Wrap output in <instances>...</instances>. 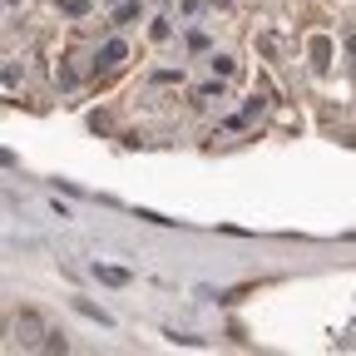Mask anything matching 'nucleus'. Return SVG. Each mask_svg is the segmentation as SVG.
<instances>
[{
  "label": "nucleus",
  "mask_w": 356,
  "mask_h": 356,
  "mask_svg": "<svg viewBox=\"0 0 356 356\" xmlns=\"http://www.w3.org/2000/svg\"><path fill=\"white\" fill-rule=\"evenodd\" d=\"M139 15H144V6H139V0H129V6H119V10H114V25H134Z\"/></svg>",
  "instance_id": "nucleus-5"
},
{
  "label": "nucleus",
  "mask_w": 356,
  "mask_h": 356,
  "mask_svg": "<svg viewBox=\"0 0 356 356\" xmlns=\"http://www.w3.org/2000/svg\"><path fill=\"white\" fill-rule=\"evenodd\" d=\"M10 337L20 341V346H44V337H50V327H44V317H40V312H15V317H10Z\"/></svg>",
  "instance_id": "nucleus-1"
},
{
  "label": "nucleus",
  "mask_w": 356,
  "mask_h": 356,
  "mask_svg": "<svg viewBox=\"0 0 356 356\" xmlns=\"http://www.w3.org/2000/svg\"><path fill=\"white\" fill-rule=\"evenodd\" d=\"M149 35H154V40H168V35H173V25H168V20H163V15H159V20H154V30H149Z\"/></svg>",
  "instance_id": "nucleus-10"
},
{
  "label": "nucleus",
  "mask_w": 356,
  "mask_h": 356,
  "mask_svg": "<svg viewBox=\"0 0 356 356\" xmlns=\"http://www.w3.org/2000/svg\"><path fill=\"white\" fill-rule=\"evenodd\" d=\"M40 351H70V341H65V332H50V337H44V346Z\"/></svg>",
  "instance_id": "nucleus-8"
},
{
  "label": "nucleus",
  "mask_w": 356,
  "mask_h": 356,
  "mask_svg": "<svg viewBox=\"0 0 356 356\" xmlns=\"http://www.w3.org/2000/svg\"><path fill=\"white\" fill-rule=\"evenodd\" d=\"M346 55H356V30H351V35H346Z\"/></svg>",
  "instance_id": "nucleus-12"
},
{
  "label": "nucleus",
  "mask_w": 356,
  "mask_h": 356,
  "mask_svg": "<svg viewBox=\"0 0 356 356\" xmlns=\"http://www.w3.org/2000/svg\"><path fill=\"white\" fill-rule=\"evenodd\" d=\"M95 277H99L104 287H129V282H134L129 267H114V262H95Z\"/></svg>",
  "instance_id": "nucleus-2"
},
{
  "label": "nucleus",
  "mask_w": 356,
  "mask_h": 356,
  "mask_svg": "<svg viewBox=\"0 0 356 356\" xmlns=\"http://www.w3.org/2000/svg\"><path fill=\"white\" fill-rule=\"evenodd\" d=\"M327 55H332V40L327 35H312V65H327Z\"/></svg>",
  "instance_id": "nucleus-6"
},
{
  "label": "nucleus",
  "mask_w": 356,
  "mask_h": 356,
  "mask_svg": "<svg viewBox=\"0 0 356 356\" xmlns=\"http://www.w3.org/2000/svg\"><path fill=\"white\" fill-rule=\"evenodd\" d=\"M55 79H60V84H65V89H74V84H79V74H74V70H70V65H60V70H55Z\"/></svg>",
  "instance_id": "nucleus-9"
},
{
  "label": "nucleus",
  "mask_w": 356,
  "mask_h": 356,
  "mask_svg": "<svg viewBox=\"0 0 356 356\" xmlns=\"http://www.w3.org/2000/svg\"><path fill=\"white\" fill-rule=\"evenodd\" d=\"M154 84H184V70H154Z\"/></svg>",
  "instance_id": "nucleus-7"
},
{
  "label": "nucleus",
  "mask_w": 356,
  "mask_h": 356,
  "mask_svg": "<svg viewBox=\"0 0 356 356\" xmlns=\"http://www.w3.org/2000/svg\"><path fill=\"white\" fill-rule=\"evenodd\" d=\"M124 55H129V44H124V40H104V44H99V50H95V65H104V70H114V65H119Z\"/></svg>",
  "instance_id": "nucleus-3"
},
{
  "label": "nucleus",
  "mask_w": 356,
  "mask_h": 356,
  "mask_svg": "<svg viewBox=\"0 0 356 356\" xmlns=\"http://www.w3.org/2000/svg\"><path fill=\"white\" fill-rule=\"evenodd\" d=\"M262 109H267V99H262V95H252V99L243 104V114H262Z\"/></svg>",
  "instance_id": "nucleus-11"
},
{
  "label": "nucleus",
  "mask_w": 356,
  "mask_h": 356,
  "mask_svg": "<svg viewBox=\"0 0 356 356\" xmlns=\"http://www.w3.org/2000/svg\"><path fill=\"white\" fill-rule=\"evenodd\" d=\"M208 65H213V74H218V79H233V74H238V60H233V55H213Z\"/></svg>",
  "instance_id": "nucleus-4"
}]
</instances>
